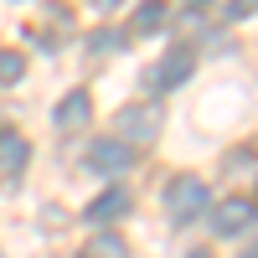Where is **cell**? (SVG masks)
I'll return each instance as SVG.
<instances>
[{"label": "cell", "mask_w": 258, "mask_h": 258, "mask_svg": "<svg viewBox=\"0 0 258 258\" xmlns=\"http://www.w3.org/2000/svg\"><path fill=\"white\" fill-rule=\"evenodd\" d=\"M207 212V181L202 176H176V181H165V217L186 227V222H197Z\"/></svg>", "instance_id": "1"}, {"label": "cell", "mask_w": 258, "mask_h": 258, "mask_svg": "<svg viewBox=\"0 0 258 258\" xmlns=\"http://www.w3.org/2000/svg\"><path fill=\"white\" fill-rule=\"evenodd\" d=\"M114 140H124V145H150V140H160V109H155V103H129V109H119Z\"/></svg>", "instance_id": "2"}, {"label": "cell", "mask_w": 258, "mask_h": 258, "mask_svg": "<svg viewBox=\"0 0 258 258\" xmlns=\"http://www.w3.org/2000/svg\"><path fill=\"white\" fill-rule=\"evenodd\" d=\"M253 222H258V207L248 197H227V202L212 207V232H217V238H238V232H248Z\"/></svg>", "instance_id": "3"}, {"label": "cell", "mask_w": 258, "mask_h": 258, "mask_svg": "<svg viewBox=\"0 0 258 258\" xmlns=\"http://www.w3.org/2000/svg\"><path fill=\"white\" fill-rule=\"evenodd\" d=\"M129 160H135V150H129L124 140H93L88 145V165L98 170V176H124Z\"/></svg>", "instance_id": "4"}, {"label": "cell", "mask_w": 258, "mask_h": 258, "mask_svg": "<svg viewBox=\"0 0 258 258\" xmlns=\"http://www.w3.org/2000/svg\"><path fill=\"white\" fill-rule=\"evenodd\" d=\"M191 68H197V57H191L186 47L165 52V62L155 68V88H176V83H186V78H191Z\"/></svg>", "instance_id": "5"}, {"label": "cell", "mask_w": 258, "mask_h": 258, "mask_svg": "<svg viewBox=\"0 0 258 258\" xmlns=\"http://www.w3.org/2000/svg\"><path fill=\"white\" fill-rule=\"evenodd\" d=\"M52 119H57V129H68V135H73V129H83V124L93 119V103H88V93H83V88H78V93H68V98L57 103V114H52Z\"/></svg>", "instance_id": "6"}, {"label": "cell", "mask_w": 258, "mask_h": 258, "mask_svg": "<svg viewBox=\"0 0 258 258\" xmlns=\"http://www.w3.org/2000/svg\"><path fill=\"white\" fill-rule=\"evenodd\" d=\"M26 160H31V145L21 140L16 129H6V135H0V176H21Z\"/></svg>", "instance_id": "7"}, {"label": "cell", "mask_w": 258, "mask_h": 258, "mask_svg": "<svg viewBox=\"0 0 258 258\" xmlns=\"http://www.w3.org/2000/svg\"><path fill=\"white\" fill-rule=\"evenodd\" d=\"M124 212H129V191H103L98 202H88L83 217L88 222H114V217H124Z\"/></svg>", "instance_id": "8"}, {"label": "cell", "mask_w": 258, "mask_h": 258, "mask_svg": "<svg viewBox=\"0 0 258 258\" xmlns=\"http://www.w3.org/2000/svg\"><path fill=\"white\" fill-rule=\"evenodd\" d=\"M165 16H170V11H165V0H140V11H135V31H140V36L160 31V26H165Z\"/></svg>", "instance_id": "9"}, {"label": "cell", "mask_w": 258, "mask_h": 258, "mask_svg": "<svg viewBox=\"0 0 258 258\" xmlns=\"http://www.w3.org/2000/svg\"><path fill=\"white\" fill-rule=\"evenodd\" d=\"M83 258H129V248H124L119 238H109V232H98V238L83 248Z\"/></svg>", "instance_id": "10"}, {"label": "cell", "mask_w": 258, "mask_h": 258, "mask_svg": "<svg viewBox=\"0 0 258 258\" xmlns=\"http://www.w3.org/2000/svg\"><path fill=\"white\" fill-rule=\"evenodd\" d=\"M26 78V57L21 52H0V83H21Z\"/></svg>", "instance_id": "11"}, {"label": "cell", "mask_w": 258, "mask_h": 258, "mask_svg": "<svg viewBox=\"0 0 258 258\" xmlns=\"http://www.w3.org/2000/svg\"><path fill=\"white\" fill-rule=\"evenodd\" d=\"M227 170H232V176H258V155H253V150H232Z\"/></svg>", "instance_id": "12"}, {"label": "cell", "mask_w": 258, "mask_h": 258, "mask_svg": "<svg viewBox=\"0 0 258 258\" xmlns=\"http://www.w3.org/2000/svg\"><path fill=\"white\" fill-rule=\"evenodd\" d=\"M186 258H212V253H186Z\"/></svg>", "instance_id": "13"}, {"label": "cell", "mask_w": 258, "mask_h": 258, "mask_svg": "<svg viewBox=\"0 0 258 258\" xmlns=\"http://www.w3.org/2000/svg\"><path fill=\"white\" fill-rule=\"evenodd\" d=\"M248 258H258V248H248Z\"/></svg>", "instance_id": "14"}, {"label": "cell", "mask_w": 258, "mask_h": 258, "mask_svg": "<svg viewBox=\"0 0 258 258\" xmlns=\"http://www.w3.org/2000/svg\"><path fill=\"white\" fill-rule=\"evenodd\" d=\"M191 6H202V0H191Z\"/></svg>", "instance_id": "15"}]
</instances>
